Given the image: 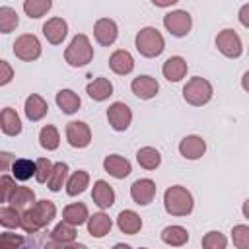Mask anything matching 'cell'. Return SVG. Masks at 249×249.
<instances>
[{
  "instance_id": "cell-1",
  "label": "cell",
  "mask_w": 249,
  "mask_h": 249,
  "mask_svg": "<svg viewBox=\"0 0 249 249\" xmlns=\"http://www.w3.org/2000/svg\"><path fill=\"white\" fill-rule=\"evenodd\" d=\"M56 216V206L54 202L43 198V200H35L33 206L25 208L21 212V222L19 228L25 233H37L39 230H43L45 226H49Z\"/></svg>"
},
{
  "instance_id": "cell-2",
  "label": "cell",
  "mask_w": 249,
  "mask_h": 249,
  "mask_svg": "<svg viewBox=\"0 0 249 249\" xmlns=\"http://www.w3.org/2000/svg\"><path fill=\"white\" fill-rule=\"evenodd\" d=\"M163 208L169 216H189L195 208V198L191 191L183 185H171L163 193Z\"/></svg>"
},
{
  "instance_id": "cell-3",
  "label": "cell",
  "mask_w": 249,
  "mask_h": 249,
  "mask_svg": "<svg viewBox=\"0 0 249 249\" xmlns=\"http://www.w3.org/2000/svg\"><path fill=\"white\" fill-rule=\"evenodd\" d=\"M134 45H136V51H138L142 56H146V58H156V56H160V54L163 53V49H165L163 35H161L156 27H152V25L142 27V29L136 33Z\"/></svg>"
},
{
  "instance_id": "cell-4",
  "label": "cell",
  "mask_w": 249,
  "mask_h": 249,
  "mask_svg": "<svg viewBox=\"0 0 249 249\" xmlns=\"http://www.w3.org/2000/svg\"><path fill=\"white\" fill-rule=\"evenodd\" d=\"M93 58V47L88 39V35L84 33H76L70 41V45L64 51V60L72 66V68H80L89 64Z\"/></svg>"
},
{
  "instance_id": "cell-5",
  "label": "cell",
  "mask_w": 249,
  "mask_h": 249,
  "mask_svg": "<svg viewBox=\"0 0 249 249\" xmlns=\"http://www.w3.org/2000/svg\"><path fill=\"white\" fill-rule=\"evenodd\" d=\"M214 95V88L212 84L202 78V76H195L191 78L185 86H183V99L193 105V107H202L206 105Z\"/></svg>"
},
{
  "instance_id": "cell-6",
  "label": "cell",
  "mask_w": 249,
  "mask_h": 249,
  "mask_svg": "<svg viewBox=\"0 0 249 249\" xmlns=\"http://www.w3.org/2000/svg\"><path fill=\"white\" fill-rule=\"evenodd\" d=\"M41 41L33 33H23L14 41V54L23 62H33L41 56Z\"/></svg>"
},
{
  "instance_id": "cell-7",
  "label": "cell",
  "mask_w": 249,
  "mask_h": 249,
  "mask_svg": "<svg viewBox=\"0 0 249 249\" xmlns=\"http://www.w3.org/2000/svg\"><path fill=\"white\" fill-rule=\"evenodd\" d=\"M163 27L173 37H185L193 27V18L187 10H173L163 16Z\"/></svg>"
},
{
  "instance_id": "cell-8",
  "label": "cell",
  "mask_w": 249,
  "mask_h": 249,
  "mask_svg": "<svg viewBox=\"0 0 249 249\" xmlns=\"http://www.w3.org/2000/svg\"><path fill=\"white\" fill-rule=\"evenodd\" d=\"M216 49L226 56V58H239L243 54V43L237 31L233 29H222L216 35Z\"/></svg>"
},
{
  "instance_id": "cell-9",
  "label": "cell",
  "mask_w": 249,
  "mask_h": 249,
  "mask_svg": "<svg viewBox=\"0 0 249 249\" xmlns=\"http://www.w3.org/2000/svg\"><path fill=\"white\" fill-rule=\"evenodd\" d=\"M107 121H109V124H111L113 130L124 132L130 126V123H132V111H130V107L126 103L115 101L107 109Z\"/></svg>"
},
{
  "instance_id": "cell-10",
  "label": "cell",
  "mask_w": 249,
  "mask_h": 249,
  "mask_svg": "<svg viewBox=\"0 0 249 249\" xmlns=\"http://www.w3.org/2000/svg\"><path fill=\"white\" fill-rule=\"evenodd\" d=\"M66 140L72 148H88L89 142H91V130H89V124L84 123V121H70L66 124Z\"/></svg>"
},
{
  "instance_id": "cell-11",
  "label": "cell",
  "mask_w": 249,
  "mask_h": 249,
  "mask_svg": "<svg viewBox=\"0 0 249 249\" xmlns=\"http://www.w3.org/2000/svg\"><path fill=\"white\" fill-rule=\"evenodd\" d=\"M93 37L101 47H111L119 37V27L111 18H99L93 23Z\"/></svg>"
},
{
  "instance_id": "cell-12",
  "label": "cell",
  "mask_w": 249,
  "mask_h": 249,
  "mask_svg": "<svg viewBox=\"0 0 249 249\" xmlns=\"http://www.w3.org/2000/svg\"><path fill=\"white\" fill-rule=\"evenodd\" d=\"M156 191L158 187L152 179H136L130 185V198L138 206H148L156 198Z\"/></svg>"
},
{
  "instance_id": "cell-13",
  "label": "cell",
  "mask_w": 249,
  "mask_h": 249,
  "mask_svg": "<svg viewBox=\"0 0 249 249\" xmlns=\"http://www.w3.org/2000/svg\"><path fill=\"white\" fill-rule=\"evenodd\" d=\"M204 152H206V142L198 134H189L179 142V154L185 160H191V161L200 160L204 156Z\"/></svg>"
},
{
  "instance_id": "cell-14",
  "label": "cell",
  "mask_w": 249,
  "mask_h": 249,
  "mask_svg": "<svg viewBox=\"0 0 249 249\" xmlns=\"http://www.w3.org/2000/svg\"><path fill=\"white\" fill-rule=\"evenodd\" d=\"M130 89H132V93H134L138 99H144V101H146V99H152V97L158 95L160 84H158L156 78L144 74V76H136V78L130 82Z\"/></svg>"
},
{
  "instance_id": "cell-15",
  "label": "cell",
  "mask_w": 249,
  "mask_h": 249,
  "mask_svg": "<svg viewBox=\"0 0 249 249\" xmlns=\"http://www.w3.org/2000/svg\"><path fill=\"white\" fill-rule=\"evenodd\" d=\"M43 35L51 45H60L68 35V23L62 18H51L43 23Z\"/></svg>"
},
{
  "instance_id": "cell-16",
  "label": "cell",
  "mask_w": 249,
  "mask_h": 249,
  "mask_svg": "<svg viewBox=\"0 0 249 249\" xmlns=\"http://www.w3.org/2000/svg\"><path fill=\"white\" fill-rule=\"evenodd\" d=\"M103 169H105L111 177H115V179H124V177L130 175L132 165H130V161H128L126 158H123V156H119V154H109V156H105V160H103Z\"/></svg>"
},
{
  "instance_id": "cell-17",
  "label": "cell",
  "mask_w": 249,
  "mask_h": 249,
  "mask_svg": "<svg viewBox=\"0 0 249 249\" xmlns=\"http://www.w3.org/2000/svg\"><path fill=\"white\" fill-rule=\"evenodd\" d=\"M187 70H189L187 60L183 56H177V54L169 56L161 66V74L167 82H181L187 76Z\"/></svg>"
},
{
  "instance_id": "cell-18",
  "label": "cell",
  "mask_w": 249,
  "mask_h": 249,
  "mask_svg": "<svg viewBox=\"0 0 249 249\" xmlns=\"http://www.w3.org/2000/svg\"><path fill=\"white\" fill-rule=\"evenodd\" d=\"M109 68H111L115 74H119V76H126V74H130V72L134 70V58H132V54H130L128 51L117 49V51L109 56Z\"/></svg>"
},
{
  "instance_id": "cell-19",
  "label": "cell",
  "mask_w": 249,
  "mask_h": 249,
  "mask_svg": "<svg viewBox=\"0 0 249 249\" xmlns=\"http://www.w3.org/2000/svg\"><path fill=\"white\" fill-rule=\"evenodd\" d=\"M113 222L105 212H95L91 216H88V233L95 239L105 237L107 233H111Z\"/></svg>"
},
{
  "instance_id": "cell-20",
  "label": "cell",
  "mask_w": 249,
  "mask_h": 249,
  "mask_svg": "<svg viewBox=\"0 0 249 249\" xmlns=\"http://www.w3.org/2000/svg\"><path fill=\"white\" fill-rule=\"evenodd\" d=\"M91 198H93V202H95L101 210H105V208H111V206L115 204V191H113V187H111L107 181L99 179V181L93 183Z\"/></svg>"
},
{
  "instance_id": "cell-21",
  "label": "cell",
  "mask_w": 249,
  "mask_h": 249,
  "mask_svg": "<svg viewBox=\"0 0 249 249\" xmlns=\"http://www.w3.org/2000/svg\"><path fill=\"white\" fill-rule=\"evenodd\" d=\"M23 111H25V117H27L31 123H37V121H41V119L47 115L49 103H47L39 93H31V95H27V99H25Z\"/></svg>"
},
{
  "instance_id": "cell-22",
  "label": "cell",
  "mask_w": 249,
  "mask_h": 249,
  "mask_svg": "<svg viewBox=\"0 0 249 249\" xmlns=\"http://www.w3.org/2000/svg\"><path fill=\"white\" fill-rule=\"evenodd\" d=\"M0 130L6 136H18L21 132V119L12 107H4L0 111Z\"/></svg>"
},
{
  "instance_id": "cell-23",
  "label": "cell",
  "mask_w": 249,
  "mask_h": 249,
  "mask_svg": "<svg viewBox=\"0 0 249 249\" xmlns=\"http://www.w3.org/2000/svg\"><path fill=\"white\" fill-rule=\"evenodd\" d=\"M54 101H56L58 109H60L64 115H74V113L80 109V105H82L80 95H78L74 89H68V88L60 89V91L56 93Z\"/></svg>"
},
{
  "instance_id": "cell-24",
  "label": "cell",
  "mask_w": 249,
  "mask_h": 249,
  "mask_svg": "<svg viewBox=\"0 0 249 249\" xmlns=\"http://www.w3.org/2000/svg\"><path fill=\"white\" fill-rule=\"evenodd\" d=\"M117 226H119V230H121L123 233L134 235V233H138L140 228H142V218H140L134 210H123V212H119V216H117Z\"/></svg>"
},
{
  "instance_id": "cell-25",
  "label": "cell",
  "mask_w": 249,
  "mask_h": 249,
  "mask_svg": "<svg viewBox=\"0 0 249 249\" xmlns=\"http://www.w3.org/2000/svg\"><path fill=\"white\" fill-rule=\"evenodd\" d=\"M86 93L93 101H105L113 95V84L107 78H95L93 82H89L86 86Z\"/></svg>"
},
{
  "instance_id": "cell-26",
  "label": "cell",
  "mask_w": 249,
  "mask_h": 249,
  "mask_svg": "<svg viewBox=\"0 0 249 249\" xmlns=\"http://www.w3.org/2000/svg\"><path fill=\"white\" fill-rule=\"evenodd\" d=\"M51 239H53V245H72L76 241V226L64 220L58 222L51 231Z\"/></svg>"
},
{
  "instance_id": "cell-27",
  "label": "cell",
  "mask_w": 249,
  "mask_h": 249,
  "mask_svg": "<svg viewBox=\"0 0 249 249\" xmlns=\"http://www.w3.org/2000/svg\"><path fill=\"white\" fill-rule=\"evenodd\" d=\"M88 185H89V173L84 171V169H78V171H74V173L66 179V183H64L66 195H68V196H78V195H82V193L88 189Z\"/></svg>"
},
{
  "instance_id": "cell-28",
  "label": "cell",
  "mask_w": 249,
  "mask_h": 249,
  "mask_svg": "<svg viewBox=\"0 0 249 249\" xmlns=\"http://www.w3.org/2000/svg\"><path fill=\"white\" fill-rule=\"evenodd\" d=\"M88 216H89V212H88V206L84 202H72V204L64 206V210H62V220L72 224V226L86 224Z\"/></svg>"
},
{
  "instance_id": "cell-29",
  "label": "cell",
  "mask_w": 249,
  "mask_h": 249,
  "mask_svg": "<svg viewBox=\"0 0 249 249\" xmlns=\"http://www.w3.org/2000/svg\"><path fill=\"white\" fill-rule=\"evenodd\" d=\"M161 241L165 245H171V247H181L189 241V231L183 228V226H167L161 230L160 233Z\"/></svg>"
},
{
  "instance_id": "cell-30",
  "label": "cell",
  "mask_w": 249,
  "mask_h": 249,
  "mask_svg": "<svg viewBox=\"0 0 249 249\" xmlns=\"http://www.w3.org/2000/svg\"><path fill=\"white\" fill-rule=\"evenodd\" d=\"M136 161H138L140 167H144L148 171H154L161 163V154L152 146H144V148H140L136 152Z\"/></svg>"
},
{
  "instance_id": "cell-31",
  "label": "cell",
  "mask_w": 249,
  "mask_h": 249,
  "mask_svg": "<svg viewBox=\"0 0 249 249\" xmlns=\"http://www.w3.org/2000/svg\"><path fill=\"white\" fill-rule=\"evenodd\" d=\"M66 179H68V163H64V161H56V163H53L51 175H49V179H47V187H49V191L58 193V191L64 187Z\"/></svg>"
},
{
  "instance_id": "cell-32",
  "label": "cell",
  "mask_w": 249,
  "mask_h": 249,
  "mask_svg": "<svg viewBox=\"0 0 249 249\" xmlns=\"http://www.w3.org/2000/svg\"><path fill=\"white\" fill-rule=\"evenodd\" d=\"M8 202H10V206H14V208H18L19 212H23L25 208L33 206V202H35V193H33V189H29V187H16Z\"/></svg>"
},
{
  "instance_id": "cell-33",
  "label": "cell",
  "mask_w": 249,
  "mask_h": 249,
  "mask_svg": "<svg viewBox=\"0 0 249 249\" xmlns=\"http://www.w3.org/2000/svg\"><path fill=\"white\" fill-rule=\"evenodd\" d=\"M39 144H41V148L47 150V152L56 150L58 144H60V134H58L56 126H53V124H45V126L39 130Z\"/></svg>"
},
{
  "instance_id": "cell-34",
  "label": "cell",
  "mask_w": 249,
  "mask_h": 249,
  "mask_svg": "<svg viewBox=\"0 0 249 249\" xmlns=\"http://www.w3.org/2000/svg\"><path fill=\"white\" fill-rule=\"evenodd\" d=\"M10 169H12L14 179L27 181V179H31L35 175V161L27 160V158H19V160H14V163H12Z\"/></svg>"
},
{
  "instance_id": "cell-35",
  "label": "cell",
  "mask_w": 249,
  "mask_h": 249,
  "mask_svg": "<svg viewBox=\"0 0 249 249\" xmlns=\"http://www.w3.org/2000/svg\"><path fill=\"white\" fill-rule=\"evenodd\" d=\"M53 8V0H23V12L29 19L43 18Z\"/></svg>"
},
{
  "instance_id": "cell-36",
  "label": "cell",
  "mask_w": 249,
  "mask_h": 249,
  "mask_svg": "<svg viewBox=\"0 0 249 249\" xmlns=\"http://www.w3.org/2000/svg\"><path fill=\"white\" fill-rule=\"evenodd\" d=\"M19 23V16L10 6H0V33H12Z\"/></svg>"
},
{
  "instance_id": "cell-37",
  "label": "cell",
  "mask_w": 249,
  "mask_h": 249,
  "mask_svg": "<svg viewBox=\"0 0 249 249\" xmlns=\"http://www.w3.org/2000/svg\"><path fill=\"white\" fill-rule=\"evenodd\" d=\"M21 222V212L14 206H0V226L8 228V230H16L19 228Z\"/></svg>"
},
{
  "instance_id": "cell-38",
  "label": "cell",
  "mask_w": 249,
  "mask_h": 249,
  "mask_svg": "<svg viewBox=\"0 0 249 249\" xmlns=\"http://www.w3.org/2000/svg\"><path fill=\"white\" fill-rule=\"evenodd\" d=\"M231 239L237 249H249V226L237 224L231 228Z\"/></svg>"
},
{
  "instance_id": "cell-39",
  "label": "cell",
  "mask_w": 249,
  "mask_h": 249,
  "mask_svg": "<svg viewBox=\"0 0 249 249\" xmlns=\"http://www.w3.org/2000/svg\"><path fill=\"white\" fill-rule=\"evenodd\" d=\"M200 243H202V247H206V249H226L228 239L224 237V233L212 230V231H208V233L202 237Z\"/></svg>"
},
{
  "instance_id": "cell-40",
  "label": "cell",
  "mask_w": 249,
  "mask_h": 249,
  "mask_svg": "<svg viewBox=\"0 0 249 249\" xmlns=\"http://www.w3.org/2000/svg\"><path fill=\"white\" fill-rule=\"evenodd\" d=\"M51 169H53V161L47 160V158H39L35 161V181L37 183H47L49 175H51Z\"/></svg>"
},
{
  "instance_id": "cell-41",
  "label": "cell",
  "mask_w": 249,
  "mask_h": 249,
  "mask_svg": "<svg viewBox=\"0 0 249 249\" xmlns=\"http://www.w3.org/2000/svg\"><path fill=\"white\" fill-rule=\"evenodd\" d=\"M16 179L10 177V175H0V204L2 202H8L14 189H16Z\"/></svg>"
},
{
  "instance_id": "cell-42",
  "label": "cell",
  "mask_w": 249,
  "mask_h": 249,
  "mask_svg": "<svg viewBox=\"0 0 249 249\" xmlns=\"http://www.w3.org/2000/svg\"><path fill=\"white\" fill-rule=\"evenodd\" d=\"M25 239L18 233H10V231L0 233V249H14V247H21Z\"/></svg>"
},
{
  "instance_id": "cell-43",
  "label": "cell",
  "mask_w": 249,
  "mask_h": 249,
  "mask_svg": "<svg viewBox=\"0 0 249 249\" xmlns=\"http://www.w3.org/2000/svg\"><path fill=\"white\" fill-rule=\"evenodd\" d=\"M12 80H14V68H12V64L6 62V60H0V88L2 86H8Z\"/></svg>"
},
{
  "instance_id": "cell-44",
  "label": "cell",
  "mask_w": 249,
  "mask_h": 249,
  "mask_svg": "<svg viewBox=\"0 0 249 249\" xmlns=\"http://www.w3.org/2000/svg\"><path fill=\"white\" fill-rule=\"evenodd\" d=\"M14 160H16V156L12 152H0V171L2 173L8 171L12 167V163H14Z\"/></svg>"
},
{
  "instance_id": "cell-45",
  "label": "cell",
  "mask_w": 249,
  "mask_h": 249,
  "mask_svg": "<svg viewBox=\"0 0 249 249\" xmlns=\"http://www.w3.org/2000/svg\"><path fill=\"white\" fill-rule=\"evenodd\" d=\"M247 14H249V4H243L241 10H239V21H241L243 27H249V18H247Z\"/></svg>"
},
{
  "instance_id": "cell-46",
  "label": "cell",
  "mask_w": 249,
  "mask_h": 249,
  "mask_svg": "<svg viewBox=\"0 0 249 249\" xmlns=\"http://www.w3.org/2000/svg\"><path fill=\"white\" fill-rule=\"evenodd\" d=\"M156 8H169V6H173V4H177L179 0H150Z\"/></svg>"
}]
</instances>
